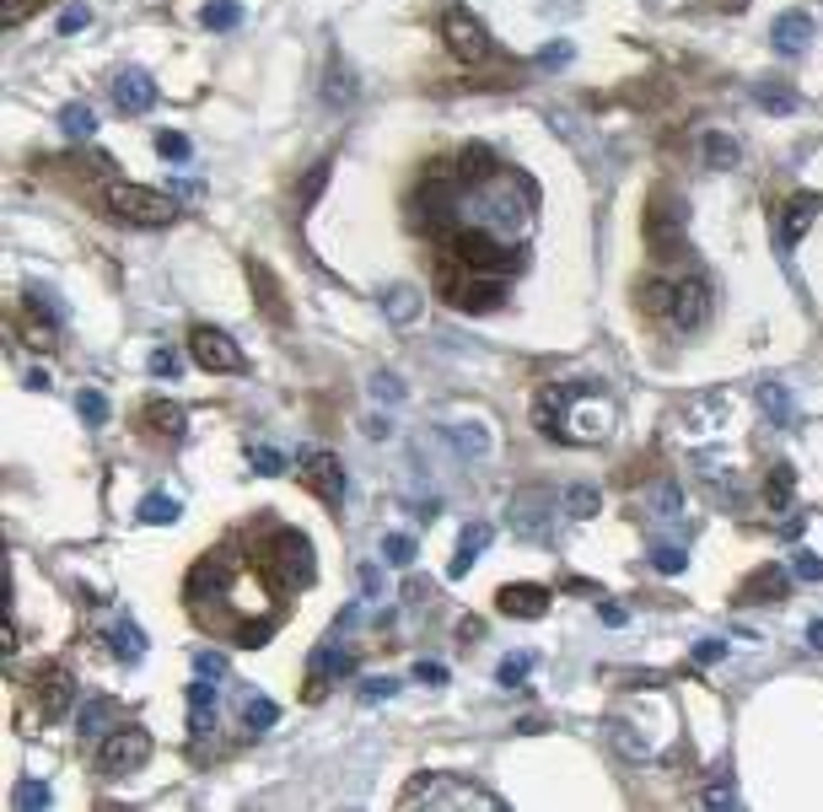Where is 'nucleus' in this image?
<instances>
[{"label":"nucleus","instance_id":"obj_1","mask_svg":"<svg viewBox=\"0 0 823 812\" xmlns=\"http://www.w3.org/2000/svg\"><path fill=\"white\" fill-rule=\"evenodd\" d=\"M97 199H103V210H108L114 221H125V227H173V221L184 216L173 194H162V188H151V184H129V178L103 184Z\"/></svg>","mask_w":823,"mask_h":812},{"label":"nucleus","instance_id":"obj_2","mask_svg":"<svg viewBox=\"0 0 823 812\" xmlns=\"http://www.w3.org/2000/svg\"><path fill=\"white\" fill-rule=\"evenodd\" d=\"M264 570H269V581H275L280 592H302V587L313 581V544H308L302 533H275Z\"/></svg>","mask_w":823,"mask_h":812},{"label":"nucleus","instance_id":"obj_3","mask_svg":"<svg viewBox=\"0 0 823 812\" xmlns=\"http://www.w3.org/2000/svg\"><path fill=\"white\" fill-rule=\"evenodd\" d=\"M442 44L457 55V60L479 65L490 55V33H485V22L474 16V11H463V5H447L442 11Z\"/></svg>","mask_w":823,"mask_h":812},{"label":"nucleus","instance_id":"obj_4","mask_svg":"<svg viewBox=\"0 0 823 812\" xmlns=\"http://www.w3.org/2000/svg\"><path fill=\"white\" fill-rule=\"evenodd\" d=\"M146 758H151V732H146V727H114V732L97 738V764H103L108 775H129V769L146 764Z\"/></svg>","mask_w":823,"mask_h":812},{"label":"nucleus","instance_id":"obj_5","mask_svg":"<svg viewBox=\"0 0 823 812\" xmlns=\"http://www.w3.org/2000/svg\"><path fill=\"white\" fill-rule=\"evenodd\" d=\"M823 216V194H813V188H802V194H791L780 210H775V248L791 253L808 232H813V221Z\"/></svg>","mask_w":823,"mask_h":812},{"label":"nucleus","instance_id":"obj_6","mask_svg":"<svg viewBox=\"0 0 823 812\" xmlns=\"http://www.w3.org/2000/svg\"><path fill=\"white\" fill-rule=\"evenodd\" d=\"M189 356L205 367V372H227L237 376L248 361H243V350H237V339L227 334V328H194L189 334Z\"/></svg>","mask_w":823,"mask_h":812},{"label":"nucleus","instance_id":"obj_7","mask_svg":"<svg viewBox=\"0 0 823 812\" xmlns=\"http://www.w3.org/2000/svg\"><path fill=\"white\" fill-rule=\"evenodd\" d=\"M614 426V409L603 404V398H592V393H570L566 404V437L570 441H603V431Z\"/></svg>","mask_w":823,"mask_h":812},{"label":"nucleus","instance_id":"obj_8","mask_svg":"<svg viewBox=\"0 0 823 812\" xmlns=\"http://www.w3.org/2000/svg\"><path fill=\"white\" fill-rule=\"evenodd\" d=\"M302 479H308V490H313L323 506H345L350 479H345V463H339L334 452H308V463H302Z\"/></svg>","mask_w":823,"mask_h":812},{"label":"nucleus","instance_id":"obj_9","mask_svg":"<svg viewBox=\"0 0 823 812\" xmlns=\"http://www.w3.org/2000/svg\"><path fill=\"white\" fill-rule=\"evenodd\" d=\"M457 258L468 264V269H479V275H496V269H517V253H507L490 232H457Z\"/></svg>","mask_w":823,"mask_h":812},{"label":"nucleus","instance_id":"obj_10","mask_svg":"<svg viewBox=\"0 0 823 812\" xmlns=\"http://www.w3.org/2000/svg\"><path fill=\"white\" fill-rule=\"evenodd\" d=\"M673 323H679V334H699L705 323H710V286L705 280H684V286H673Z\"/></svg>","mask_w":823,"mask_h":812},{"label":"nucleus","instance_id":"obj_11","mask_svg":"<svg viewBox=\"0 0 823 812\" xmlns=\"http://www.w3.org/2000/svg\"><path fill=\"white\" fill-rule=\"evenodd\" d=\"M496 603H501L507 619H544V614H549V587H538V581H522V587H517V581H511V587H501Z\"/></svg>","mask_w":823,"mask_h":812},{"label":"nucleus","instance_id":"obj_12","mask_svg":"<svg viewBox=\"0 0 823 812\" xmlns=\"http://www.w3.org/2000/svg\"><path fill=\"white\" fill-rule=\"evenodd\" d=\"M570 393L576 387H544L538 393V404H533V426L544 431V437H566V404H570Z\"/></svg>","mask_w":823,"mask_h":812},{"label":"nucleus","instance_id":"obj_13","mask_svg":"<svg viewBox=\"0 0 823 812\" xmlns=\"http://www.w3.org/2000/svg\"><path fill=\"white\" fill-rule=\"evenodd\" d=\"M769 38H775V49L802 55V49L813 44V16H808V11H780L775 27H769Z\"/></svg>","mask_w":823,"mask_h":812},{"label":"nucleus","instance_id":"obj_14","mask_svg":"<svg viewBox=\"0 0 823 812\" xmlns=\"http://www.w3.org/2000/svg\"><path fill=\"white\" fill-rule=\"evenodd\" d=\"M646 243H651V253L673 258V253L684 248V216H673V210H651V216H646Z\"/></svg>","mask_w":823,"mask_h":812},{"label":"nucleus","instance_id":"obj_15","mask_svg":"<svg viewBox=\"0 0 823 812\" xmlns=\"http://www.w3.org/2000/svg\"><path fill=\"white\" fill-rule=\"evenodd\" d=\"M114 103H119V114H146V108L157 103L151 76H146V70H125V76H119V86H114Z\"/></svg>","mask_w":823,"mask_h":812},{"label":"nucleus","instance_id":"obj_16","mask_svg":"<svg viewBox=\"0 0 823 812\" xmlns=\"http://www.w3.org/2000/svg\"><path fill=\"white\" fill-rule=\"evenodd\" d=\"M140 420H146L157 437H184V426H189V415H184L178 398H151V404L140 409Z\"/></svg>","mask_w":823,"mask_h":812},{"label":"nucleus","instance_id":"obj_17","mask_svg":"<svg viewBox=\"0 0 823 812\" xmlns=\"http://www.w3.org/2000/svg\"><path fill=\"white\" fill-rule=\"evenodd\" d=\"M70 699H76V684H70V673L55 668V673H44L38 678V705H44V716H65L70 710Z\"/></svg>","mask_w":823,"mask_h":812},{"label":"nucleus","instance_id":"obj_18","mask_svg":"<svg viewBox=\"0 0 823 812\" xmlns=\"http://www.w3.org/2000/svg\"><path fill=\"white\" fill-rule=\"evenodd\" d=\"M490 538H496V527H490V522H468V527H463V538H457V555H452V565H447V570H452V576H468L474 555H479Z\"/></svg>","mask_w":823,"mask_h":812},{"label":"nucleus","instance_id":"obj_19","mask_svg":"<svg viewBox=\"0 0 823 812\" xmlns=\"http://www.w3.org/2000/svg\"><path fill=\"white\" fill-rule=\"evenodd\" d=\"M382 313L393 317V323H415V317H420V286H409V280L387 286V291H382Z\"/></svg>","mask_w":823,"mask_h":812},{"label":"nucleus","instance_id":"obj_20","mask_svg":"<svg viewBox=\"0 0 823 812\" xmlns=\"http://www.w3.org/2000/svg\"><path fill=\"white\" fill-rule=\"evenodd\" d=\"M452 297H457L463 313H490V308H501V280H468Z\"/></svg>","mask_w":823,"mask_h":812},{"label":"nucleus","instance_id":"obj_21","mask_svg":"<svg viewBox=\"0 0 823 812\" xmlns=\"http://www.w3.org/2000/svg\"><path fill=\"white\" fill-rule=\"evenodd\" d=\"M447 441H452V446H457L463 457H485V452L496 446L485 420H463V426H452V431H447Z\"/></svg>","mask_w":823,"mask_h":812},{"label":"nucleus","instance_id":"obj_22","mask_svg":"<svg viewBox=\"0 0 823 812\" xmlns=\"http://www.w3.org/2000/svg\"><path fill=\"white\" fill-rule=\"evenodd\" d=\"M699 151H705V162L721 173V167H732L738 156H743V146L732 140V135H721V129H705V140H699Z\"/></svg>","mask_w":823,"mask_h":812},{"label":"nucleus","instance_id":"obj_23","mask_svg":"<svg viewBox=\"0 0 823 812\" xmlns=\"http://www.w3.org/2000/svg\"><path fill=\"white\" fill-rule=\"evenodd\" d=\"M210 710H216V684L194 678V684H189V727H194V738H205V727H210Z\"/></svg>","mask_w":823,"mask_h":812},{"label":"nucleus","instance_id":"obj_24","mask_svg":"<svg viewBox=\"0 0 823 812\" xmlns=\"http://www.w3.org/2000/svg\"><path fill=\"white\" fill-rule=\"evenodd\" d=\"M199 22H205L210 33H232V27L243 22V5H237V0H210V5L199 11Z\"/></svg>","mask_w":823,"mask_h":812},{"label":"nucleus","instance_id":"obj_25","mask_svg":"<svg viewBox=\"0 0 823 812\" xmlns=\"http://www.w3.org/2000/svg\"><path fill=\"white\" fill-rule=\"evenodd\" d=\"M60 129L70 140H86V135H97V114L86 108V103H65L60 108Z\"/></svg>","mask_w":823,"mask_h":812},{"label":"nucleus","instance_id":"obj_26","mask_svg":"<svg viewBox=\"0 0 823 812\" xmlns=\"http://www.w3.org/2000/svg\"><path fill=\"white\" fill-rule=\"evenodd\" d=\"M275 721H280V705H275V699L254 694V699L243 705V727H248V732H264V727H275Z\"/></svg>","mask_w":823,"mask_h":812},{"label":"nucleus","instance_id":"obj_27","mask_svg":"<svg viewBox=\"0 0 823 812\" xmlns=\"http://www.w3.org/2000/svg\"><path fill=\"white\" fill-rule=\"evenodd\" d=\"M114 657H119V662H140V657H146V635L135 625H119L114 629Z\"/></svg>","mask_w":823,"mask_h":812},{"label":"nucleus","instance_id":"obj_28","mask_svg":"<svg viewBox=\"0 0 823 812\" xmlns=\"http://www.w3.org/2000/svg\"><path fill=\"white\" fill-rule=\"evenodd\" d=\"M791 490H797V468H791V463H775V468H769V500L786 506Z\"/></svg>","mask_w":823,"mask_h":812},{"label":"nucleus","instance_id":"obj_29","mask_svg":"<svg viewBox=\"0 0 823 812\" xmlns=\"http://www.w3.org/2000/svg\"><path fill=\"white\" fill-rule=\"evenodd\" d=\"M490 167H496V156H490L485 146H468V151H463V178H468V184L490 178Z\"/></svg>","mask_w":823,"mask_h":812},{"label":"nucleus","instance_id":"obj_30","mask_svg":"<svg viewBox=\"0 0 823 812\" xmlns=\"http://www.w3.org/2000/svg\"><path fill=\"white\" fill-rule=\"evenodd\" d=\"M76 409H81V420H86V426H103V420H108V398H103L97 387H81Z\"/></svg>","mask_w":823,"mask_h":812},{"label":"nucleus","instance_id":"obj_31","mask_svg":"<svg viewBox=\"0 0 823 812\" xmlns=\"http://www.w3.org/2000/svg\"><path fill=\"white\" fill-rule=\"evenodd\" d=\"M140 517H146V522H157V527H167V522H178V500H167V496H146Z\"/></svg>","mask_w":823,"mask_h":812},{"label":"nucleus","instance_id":"obj_32","mask_svg":"<svg viewBox=\"0 0 823 812\" xmlns=\"http://www.w3.org/2000/svg\"><path fill=\"white\" fill-rule=\"evenodd\" d=\"M382 560H387V565H409V560H415V538H409V533H387V538H382Z\"/></svg>","mask_w":823,"mask_h":812},{"label":"nucleus","instance_id":"obj_33","mask_svg":"<svg viewBox=\"0 0 823 812\" xmlns=\"http://www.w3.org/2000/svg\"><path fill=\"white\" fill-rule=\"evenodd\" d=\"M108 716H114V699H92V705L81 710V732H86V738H92V732L103 738V727H108Z\"/></svg>","mask_w":823,"mask_h":812},{"label":"nucleus","instance_id":"obj_34","mask_svg":"<svg viewBox=\"0 0 823 812\" xmlns=\"http://www.w3.org/2000/svg\"><path fill=\"white\" fill-rule=\"evenodd\" d=\"M323 97H328V103H334V108H339V103H350V97H356V81H345V65H339V60L328 65V92H323Z\"/></svg>","mask_w":823,"mask_h":812},{"label":"nucleus","instance_id":"obj_35","mask_svg":"<svg viewBox=\"0 0 823 812\" xmlns=\"http://www.w3.org/2000/svg\"><path fill=\"white\" fill-rule=\"evenodd\" d=\"M11 802H16V808L27 812V808H49V802H55V797H49V786H44V780H22V786H16V797H11Z\"/></svg>","mask_w":823,"mask_h":812},{"label":"nucleus","instance_id":"obj_36","mask_svg":"<svg viewBox=\"0 0 823 812\" xmlns=\"http://www.w3.org/2000/svg\"><path fill=\"white\" fill-rule=\"evenodd\" d=\"M640 297H646V313H657V317L673 313V286H668V280H651Z\"/></svg>","mask_w":823,"mask_h":812},{"label":"nucleus","instance_id":"obj_37","mask_svg":"<svg viewBox=\"0 0 823 812\" xmlns=\"http://www.w3.org/2000/svg\"><path fill=\"white\" fill-rule=\"evenodd\" d=\"M760 398H764V409H769L775 420H791V393H786L780 382H764V387H760Z\"/></svg>","mask_w":823,"mask_h":812},{"label":"nucleus","instance_id":"obj_38","mask_svg":"<svg viewBox=\"0 0 823 812\" xmlns=\"http://www.w3.org/2000/svg\"><path fill=\"white\" fill-rule=\"evenodd\" d=\"M754 97H760V108H769V114H797V92H775V86H760Z\"/></svg>","mask_w":823,"mask_h":812},{"label":"nucleus","instance_id":"obj_39","mask_svg":"<svg viewBox=\"0 0 823 812\" xmlns=\"http://www.w3.org/2000/svg\"><path fill=\"white\" fill-rule=\"evenodd\" d=\"M566 511L570 517H598V490H587V485L566 490Z\"/></svg>","mask_w":823,"mask_h":812},{"label":"nucleus","instance_id":"obj_40","mask_svg":"<svg viewBox=\"0 0 823 812\" xmlns=\"http://www.w3.org/2000/svg\"><path fill=\"white\" fill-rule=\"evenodd\" d=\"M157 151H162L167 162H189V140H184V135H173V129H162V135H157Z\"/></svg>","mask_w":823,"mask_h":812},{"label":"nucleus","instance_id":"obj_41","mask_svg":"<svg viewBox=\"0 0 823 812\" xmlns=\"http://www.w3.org/2000/svg\"><path fill=\"white\" fill-rule=\"evenodd\" d=\"M705 808H738V786H727V780H716V786H705V797H699Z\"/></svg>","mask_w":823,"mask_h":812},{"label":"nucleus","instance_id":"obj_42","mask_svg":"<svg viewBox=\"0 0 823 812\" xmlns=\"http://www.w3.org/2000/svg\"><path fill=\"white\" fill-rule=\"evenodd\" d=\"M210 581H227V565H221V560H205V565H199V570H194V581H189V592L199 598Z\"/></svg>","mask_w":823,"mask_h":812},{"label":"nucleus","instance_id":"obj_43","mask_svg":"<svg viewBox=\"0 0 823 812\" xmlns=\"http://www.w3.org/2000/svg\"><path fill=\"white\" fill-rule=\"evenodd\" d=\"M248 463H254L258 474H280V468H286V457H280L275 446H254V452H248Z\"/></svg>","mask_w":823,"mask_h":812},{"label":"nucleus","instance_id":"obj_44","mask_svg":"<svg viewBox=\"0 0 823 812\" xmlns=\"http://www.w3.org/2000/svg\"><path fill=\"white\" fill-rule=\"evenodd\" d=\"M323 184H328V162H317V167H313V178L302 184V210H313V205H317V194H323Z\"/></svg>","mask_w":823,"mask_h":812},{"label":"nucleus","instance_id":"obj_45","mask_svg":"<svg viewBox=\"0 0 823 812\" xmlns=\"http://www.w3.org/2000/svg\"><path fill=\"white\" fill-rule=\"evenodd\" d=\"M760 592H786V576H780V570H760V576L749 581V598H760Z\"/></svg>","mask_w":823,"mask_h":812},{"label":"nucleus","instance_id":"obj_46","mask_svg":"<svg viewBox=\"0 0 823 812\" xmlns=\"http://www.w3.org/2000/svg\"><path fill=\"white\" fill-rule=\"evenodd\" d=\"M791 570H797V576H802V581H823V555H813V549H802V555H797V565H791Z\"/></svg>","mask_w":823,"mask_h":812},{"label":"nucleus","instance_id":"obj_47","mask_svg":"<svg viewBox=\"0 0 823 812\" xmlns=\"http://www.w3.org/2000/svg\"><path fill=\"white\" fill-rule=\"evenodd\" d=\"M393 694H398V678H372V684L361 688L367 705H382V699H393Z\"/></svg>","mask_w":823,"mask_h":812},{"label":"nucleus","instance_id":"obj_48","mask_svg":"<svg viewBox=\"0 0 823 812\" xmlns=\"http://www.w3.org/2000/svg\"><path fill=\"white\" fill-rule=\"evenodd\" d=\"M651 565H657L662 576H679V570H684V549H673V544H668V549H657V555H651Z\"/></svg>","mask_w":823,"mask_h":812},{"label":"nucleus","instance_id":"obj_49","mask_svg":"<svg viewBox=\"0 0 823 812\" xmlns=\"http://www.w3.org/2000/svg\"><path fill=\"white\" fill-rule=\"evenodd\" d=\"M533 673V657H507L501 662V684H517V678H528Z\"/></svg>","mask_w":823,"mask_h":812},{"label":"nucleus","instance_id":"obj_50","mask_svg":"<svg viewBox=\"0 0 823 812\" xmlns=\"http://www.w3.org/2000/svg\"><path fill=\"white\" fill-rule=\"evenodd\" d=\"M721 657H727V640H699V646H695L699 668H710V662H721Z\"/></svg>","mask_w":823,"mask_h":812},{"label":"nucleus","instance_id":"obj_51","mask_svg":"<svg viewBox=\"0 0 823 812\" xmlns=\"http://www.w3.org/2000/svg\"><path fill=\"white\" fill-rule=\"evenodd\" d=\"M86 27V5H70V11H60V33H81Z\"/></svg>","mask_w":823,"mask_h":812},{"label":"nucleus","instance_id":"obj_52","mask_svg":"<svg viewBox=\"0 0 823 812\" xmlns=\"http://www.w3.org/2000/svg\"><path fill=\"white\" fill-rule=\"evenodd\" d=\"M415 678H420V684H437V688H442L447 684V668H442V662H420V668H415Z\"/></svg>","mask_w":823,"mask_h":812},{"label":"nucleus","instance_id":"obj_53","mask_svg":"<svg viewBox=\"0 0 823 812\" xmlns=\"http://www.w3.org/2000/svg\"><path fill=\"white\" fill-rule=\"evenodd\" d=\"M657 511H668V517H679V490H673V485H662V490H657Z\"/></svg>","mask_w":823,"mask_h":812},{"label":"nucleus","instance_id":"obj_54","mask_svg":"<svg viewBox=\"0 0 823 812\" xmlns=\"http://www.w3.org/2000/svg\"><path fill=\"white\" fill-rule=\"evenodd\" d=\"M151 372H157V376H173V372H178V356L157 350V356H151Z\"/></svg>","mask_w":823,"mask_h":812},{"label":"nucleus","instance_id":"obj_55","mask_svg":"<svg viewBox=\"0 0 823 812\" xmlns=\"http://www.w3.org/2000/svg\"><path fill=\"white\" fill-rule=\"evenodd\" d=\"M199 673H221V678H227V657H216V651H199Z\"/></svg>","mask_w":823,"mask_h":812},{"label":"nucleus","instance_id":"obj_56","mask_svg":"<svg viewBox=\"0 0 823 812\" xmlns=\"http://www.w3.org/2000/svg\"><path fill=\"white\" fill-rule=\"evenodd\" d=\"M27 11H33V0H11V5H5V27L27 22Z\"/></svg>","mask_w":823,"mask_h":812},{"label":"nucleus","instance_id":"obj_57","mask_svg":"<svg viewBox=\"0 0 823 812\" xmlns=\"http://www.w3.org/2000/svg\"><path fill=\"white\" fill-rule=\"evenodd\" d=\"M237 640H243V646H258V640H269V625H243Z\"/></svg>","mask_w":823,"mask_h":812},{"label":"nucleus","instance_id":"obj_58","mask_svg":"<svg viewBox=\"0 0 823 812\" xmlns=\"http://www.w3.org/2000/svg\"><path fill=\"white\" fill-rule=\"evenodd\" d=\"M378 398H404V382L398 376H378Z\"/></svg>","mask_w":823,"mask_h":812},{"label":"nucleus","instance_id":"obj_59","mask_svg":"<svg viewBox=\"0 0 823 812\" xmlns=\"http://www.w3.org/2000/svg\"><path fill=\"white\" fill-rule=\"evenodd\" d=\"M598 619H603V625H625V608H614V603H598Z\"/></svg>","mask_w":823,"mask_h":812},{"label":"nucleus","instance_id":"obj_60","mask_svg":"<svg viewBox=\"0 0 823 812\" xmlns=\"http://www.w3.org/2000/svg\"><path fill=\"white\" fill-rule=\"evenodd\" d=\"M808 646H819V651H823V619H813V625H808Z\"/></svg>","mask_w":823,"mask_h":812}]
</instances>
